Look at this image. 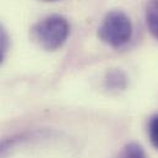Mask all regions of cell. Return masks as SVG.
<instances>
[{"label": "cell", "instance_id": "obj_3", "mask_svg": "<svg viewBox=\"0 0 158 158\" xmlns=\"http://www.w3.org/2000/svg\"><path fill=\"white\" fill-rule=\"evenodd\" d=\"M146 22L152 36L158 40V0H148L146 6Z\"/></svg>", "mask_w": 158, "mask_h": 158}, {"label": "cell", "instance_id": "obj_1", "mask_svg": "<svg viewBox=\"0 0 158 158\" xmlns=\"http://www.w3.org/2000/svg\"><path fill=\"white\" fill-rule=\"evenodd\" d=\"M69 33V22L60 15L47 16L31 28L32 40L45 50H56L61 48L68 40Z\"/></svg>", "mask_w": 158, "mask_h": 158}, {"label": "cell", "instance_id": "obj_7", "mask_svg": "<svg viewBox=\"0 0 158 158\" xmlns=\"http://www.w3.org/2000/svg\"><path fill=\"white\" fill-rule=\"evenodd\" d=\"M1 60H2V55H1V53H0V63H1Z\"/></svg>", "mask_w": 158, "mask_h": 158}, {"label": "cell", "instance_id": "obj_5", "mask_svg": "<svg viewBox=\"0 0 158 158\" xmlns=\"http://www.w3.org/2000/svg\"><path fill=\"white\" fill-rule=\"evenodd\" d=\"M148 134H150V139H151L152 145L158 150V115H155L150 120Z\"/></svg>", "mask_w": 158, "mask_h": 158}, {"label": "cell", "instance_id": "obj_6", "mask_svg": "<svg viewBox=\"0 0 158 158\" xmlns=\"http://www.w3.org/2000/svg\"><path fill=\"white\" fill-rule=\"evenodd\" d=\"M6 42H7V37H6L5 32L2 31V28L0 27V48H1V49H2L4 47H5Z\"/></svg>", "mask_w": 158, "mask_h": 158}, {"label": "cell", "instance_id": "obj_2", "mask_svg": "<svg viewBox=\"0 0 158 158\" xmlns=\"http://www.w3.org/2000/svg\"><path fill=\"white\" fill-rule=\"evenodd\" d=\"M98 36L106 44L113 48H120L125 45L132 36L131 21L123 11H109L98 28Z\"/></svg>", "mask_w": 158, "mask_h": 158}, {"label": "cell", "instance_id": "obj_4", "mask_svg": "<svg viewBox=\"0 0 158 158\" xmlns=\"http://www.w3.org/2000/svg\"><path fill=\"white\" fill-rule=\"evenodd\" d=\"M119 158H146L143 150L136 143H129L124 147Z\"/></svg>", "mask_w": 158, "mask_h": 158}]
</instances>
